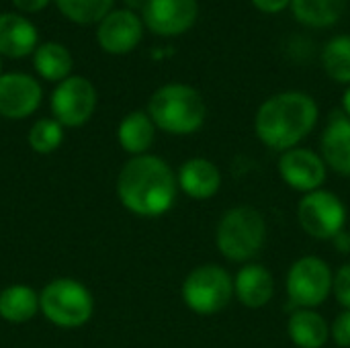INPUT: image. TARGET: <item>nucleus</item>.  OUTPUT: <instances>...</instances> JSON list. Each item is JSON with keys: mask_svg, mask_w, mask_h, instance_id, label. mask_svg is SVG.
<instances>
[{"mask_svg": "<svg viewBox=\"0 0 350 348\" xmlns=\"http://www.w3.org/2000/svg\"><path fill=\"white\" fill-rule=\"evenodd\" d=\"M178 180L158 156H133L119 172L117 195L125 209L139 217L164 215L176 199Z\"/></svg>", "mask_w": 350, "mask_h": 348, "instance_id": "nucleus-1", "label": "nucleus"}, {"mask_svg": "<svg viewBox=\"0 0 350 348\" xmlns=\"http://www.w3.org/2000/svg\"><path fill=\"white\" fill-rule=\"evenodd\" d=\"M318 121V105L306 92H279L267 98L254 119L260 142L273 150L287 152L310 135Z\"/></svg>", "mask_w": 350, "mask_h": 348, "instance_id": "nucleus-2", "label": "nucleus"}, {"mask_svg": "<svg viewBox=\"0 0 350 348\" xmlns=\"http://www.w3.org/2000/svg\"><path fill=\"white\" fill-rule=\"evenodd\" d=\"M148 115L156 127L172 135L195 133L205 121L203 96L187 84H164L160 86L150 103Z\"/></svg>", "mask_w": 350, "mask_h": 348, "instance_id": "nucleus-3", "label": "nucleus"}, {"mask_svg": "<svg viewBox=\"0 0 350 348\" xmlns=\"http://www.w3.org/2000/svg\"><path fill=\"white\" fill-rule=\"evenodd\" d=\"M267 240V222L254 207L228 209L217 224L215 244L217 250L232 263H246L254 258Z\"/></svg>", "mask_w": 350, "mask_h": 348, "instance_id": "nucleus-4", "label": "nucleus"}, {"mask_svg": "<svg viewBox=\"0 0 350 348\" xmlns=\"http://www.w3.org/2000/svg\"><path fill=\"white\" fill-rule=\"evenodd\" d=\"M39 310L59 328H80L90 320L94 299L82 283L74 279H53L39 293Z\"/></svg>", "mask_w": 350, "mask_h": 348, "instance_id": "nucleus-5", "label": "nucleus"}, {"mask_svg": "<svg viewBox=\"0 0 350 348\" xmlns=\"http://www.w3.org/2000/svg\"><path fill=\"white\" fill-rule=\"evenodd\" d=\"M234 297L232 275L217 265H203L189 273L183 283L185 304L199 316L219 314Z\"/></svg>", "mask_w": 350, "mask_h": 348, "instance_id": "nucleus-6", "label": "nucleus"}, {"mask_svg": "<svg viewBox=\"0 0 350 348\" xmlns=\"http://www.w3.org/2000/svg\"><path fill=\"white\" fill-rule=\"evenodd\" d=\"M334 289V275L326 260L304 256L295 260L287 275V293L301 310L322 306Z\"/></svg>", "mask_w": 350, "mask_h": 348, "instance_id": "nucleus-7", "label": "nucleus"}, {"mask_svg": "<svg viewBox=\"0 0 350 348\" xmlns=\"http://www.w3.org/2000/svg\"><path fill=\"white\" fill-rule=\"evenodd\" d=\"M297 219L308 236L316 240H332L347 224V207L334 193L318 189L299 201Z\"/></svg>", "mask_w": 350, "mask_h": 348, "instance_id": "nucleus-8", "label": "nucleus"}, {"mask_svg": "<svg viewBox=\"0 0 350 348\" xmlns=\"http://www.w3.org/2000/svg\"><path fill=\"white\" fill-rule=\"evenodd\" d=\"M96 109V90L82 76H68L51 94V111L64 127L84 125Z\"/></svg>", "mask_w": 350, "mask_h": 348, "instance_id": "nucleus-9", "label": "nucleus"}, {"mask_svg": "<svg viewBox=\"0 0 350 348\" xmlns=\"http://www.w3.org/2000/svg\"><path fill=\"white\" fill-rule=\"evenodd\" d=\"M199 14L197 0H146V27L162 37H174L189 31Z\"/></svg>", "mask_w": 350, "mask_h": 348, "instance_id": "nucleus-10", "label": "nucleus"}, {"mask_svg": "<svg viewBox=\"0 0 350 348\" xmlns=\"http://www.w3.org/2000/svg\"><path fill=\"white\" fill-rule=\"evenodd\" d=\"M281 178L295 191L314 193L326 180V162L316 152L308 148H293L281 154L279 158Z\"/></svg>", "mask_w": 350, "mask_h": 348, "instance_id": "nucleus-11", "label": "nucleus"}, {"mask_svg": "<svg viewBox=\"0 0 350 348\" xmlns=\"http://www.w3.org/2000/svg\"><path fill=\"white\" fill-rule=\"evenodd\" d=\"M43 90L35 78L23 72L0 76V115L6 119H25L41 105Z\"/></svg>", "mask_w": 350, "mask_h": 348, "instance_id": "nucleus-12", "label": "nucleus"}, {"mask_svg": "<svg viewBox=\"0 0 350 348\" xmlns=\"http://www.w3.org/2000/svg\"><path fill=\"white\" fill-rule=\"evenodd\" d=\"M144 35V23L131 8L111 10L96 29L100 47L109 53L121 55L137 47Z\"/></svg>", "mask_w": 350, "mask_h": 348, "instance_id": "nucleus-13", "label": "nucleus"}, {"mask_svg": "<svg viewBox=\"0 0 350 348\" xmlns=\"http://www.w3.org/2000/svg\"><path fill=\"white\" fill-rule=\"evenodd\" d=\"M234 293L238 302L250 310L265 308L275 293V281L262 265H246L234 279Z\"/></svg>", "mask_w": 350, "mask_h": 348, "instance_id": "nucleus-14", "label": "nucleus"}, {"mask_svg": "<svg viewBox=\"0 0 350 348\" xmlns=\"http://www.w3.org/2000/svg\"><path fill=\"white\" fill-rule=\"evenodd\" d=\"M178 187L197 201L211 199L221 187L219 168L205 158H191L178 170Z\"/></svg>", "mask_w": 350, "mask_h": 348, "instance_id": "nucleus-15", "label": "nucleus"}, {"mask_svg": "<svg viewBox=\"0 0 350 348\" xmlns=\"http://www.w3.org/2000/svg\"><path fill=\"white\" fill-rule=\"evenodd\" d=\"M322 156L334 172L350 176V119L347 115H332L322 135Z\"/></svg>", "mask_w": 350, "mask_h": 348, "instance_id": "nucleus-16", "label": "nucleus"}, {"mask_svg": "<svg viewBox=\"0 0 350 348\" xmlns=\"http://www.w3.org/2000/svg\"><path fill=\"white\" fill-rule=\"evenodd\" d=\"M37 29L21 14H0V53L6 57H25L37 47Z\"/></svg>", "mask_w": 350, "mask_h": 348, "instance_id": "nucleus-17", "label": "nucleus"}, {"mask_svg": "<svg viewBox=\"0 0 350 348\" xmlns=\"http://www.w3.org/2000/svg\"><path fill=\"white\" fill-rule=\"evenodd\" d=\"M287 332L297 348H322L330 338V326L314 310H297L291 314Z\"/></svg>", "mask_w": 350, "mask_h": 348, "instance_id": "nucleus-18", "label": "nucleus"}, {"mask_svg": "<svg viewBox=\"0 0 350 348\" xmlns=\"http://www.w3.org/2000/svg\"><path fill=\"white\" fill-rule=\"evenodd\" d=\"M154 135H156V125L150 119V115L142 111L129 113L119 123V131H117L121 148L133 156H144L152 148Z\"/></svg>", "mask_w": 350, "mask_h": 348, "instance_id": "nucleus-19", "label": "nucleus"}, {"mask_svg": "<svg viewBox=\"0 0 350 348\" xmlns=\"http://www.w3.org/2000/svg\"><path fill=\"white\" fill-rule=\"evenodd\" d=\"M39 310V295L27 285H10L0 291V318L12 324L29 322Z\"/></svg>", "mask_w": 350, "mask_h": 348, "instance_id": "nucleus-20", "label": "nucleus"}, {"mask_svg": "<svg viewBox=\"0 0 350 348\" xmlns=\"http://www.w3.org/2000/svg\"><path fill=\"white\" fill-rule=\"evenodd\" d=\"M33 64H35V70L41 78H45L49 82H62L70 76L72 55L57 41H47L35 49Z\"/></svg>", "mask_w": 350, "mask_h": 348, "instance_id": "nucleus-21", "label": "nucleus"}, {"mask_svg": "<svg viewBox=\"0 0 350 348\" xmlns=\"http://www.w3.org/2000/svg\"><path fill=\"white\" fill-rule=\"evenodd\" d=\"M347 0H291L293 14L310 27H330L345 12Z\"/></svg>", "mask_w": 350, "mask_h": 348, "instance_id": "nucleus-22", "label": "nucleus"}, {"mask_svg": "<svg viewBox=\"0 0 350 348\" xmlns=\"http://www.w3.org/2000/svg\"><path fill=\"white\" fill-rule=\"evenodd\" d=\"M322 64L332 80L350 84V35L332 37L326 43L322 51Z\"/></svg>", "mask_w": 350, "mask_h": 348, "instance_id": "nucleus-23", "label": "nucleus"}, {"mask_svg": "<svg viewBox=\"0 0 350 348\" xmlns=\"http://www.w3.org/2000/svg\"><path fill=\"white\" fill-rule=\"evenodd\" d=\"M59 12L74 23H100L113 8L115 0H55Z\"/></svg>", "mask_w": 350, "mask_h": 348, "instance_id": "nucleus-24", "label": "nucleus"}, {"mask_svg": "<svg viewBox=\"0 0 350 348\" xmlns=\"http://www.w3.org/2000/svg\"><path fill=\"white\" fill-rule=\"evenodd\" d=\"M64 142V125L55 119H39L29 131V146L37 154H51Z\"/></svg>", "mask_w": 350, "mask_h": 348, "instance_id": "nucleus-25", "label": "nucleus"}, {"mask_svg": "<svg viewBox=\"0 0 350 348\" xmlns=\"http://www.w3.org/2000/svg\"><path fill=\"white\" fill-rule=\"evenodd\" d=\"M334 295L338 299V304L350 312V263L342 265L338 269V273L334 275Z\"/></svg>", "mask_w": 350, "mask_h": 348, "instance_id": "nucleus-26", "label": "nucleus"}, {"mask_svg": "<svg viewBox=\"0 0 350 348\" xmlns=\"http://www.w3.org/2000/svg\"><path fill=\"white\" fill-rule=\"evenodd\" d=\"M330 336L340 348H350V312L345 310L330 326Z\"/></svg>", "mask_w": 350, "mask_h": 348, "instance_id": "nucleus-27", "label": "nucleus"}, {"mask_svg": "<svg viewBox=\"0 0 350 348\" xmlns=\"http://www.w3.org/2000/svg\"><path fill=\"white\" fill-rule=\"evenodd\" d=\"M289 2H291V0H252V4H254L256 8H260L262 12H271V14L281 12Z\"/></svg>", "mask_w": 350, "mask_h": 348, "instance_id": "nucleus-28", "label": "nucleus"}, {"mask_svg": "<svg viewBox=\"0 0 350 348\" xmlns=\"http://www.w3.org/2000/svg\"><path fill=\"white\" fill-rule=\"evenodd\" d=\"M12 4L23 12H39L49 4V0H12Z\"/></svg>", "mask_w": 350, "mask_h": 348, "instance_id": "nucleus-29", "label": "nucleus"}, {"mask_svg": "<svg viewBox=\"0 0 350 348\" xmlns=\"http://www.w3.org/2000/svg\"><path fill=\"white\" fill-rule=\"evenodd\" d=\"M342 107H345V113L350 119V86L345 90V96H342Z\"/></svg>", "mask_w": 350, "mask_h": 348, "instance_id": "nucleus-30", "label": "nucleus"}, {"mask_svg": "<svg viewBox=\"0 0 350 348\" xmlns=\"http://www.w3.org/2000/svg\"><path fill=\"white\" fill-rule=\"evenodd\" d=\"M0 76H2V62H0Z\"/></svg>", "mask_w": 350, "mask_h": 348, "instance_id": "nucleus-31", "label": "nucleus"}]
</instances>
